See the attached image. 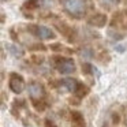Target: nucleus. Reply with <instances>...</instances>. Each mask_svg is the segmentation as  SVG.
I'll return each mask as SVG.
<instances>
[{"label":"nucleus","mask_w":127,"mask_h":127,"mask_svg":"<svg viewBox=\"0 0 127 127\" xmlns=\"http://www.w3.org/2000/svg\"><path fill=\"white\" fill-rule=\"evenodd\" d=\"M29 30H30L32 34L37 37L40 40H51V38H55V33L51 30L47 26H42V25H30L29 26Z\"/></svg>","instance_id":"f03ea898"},{"label":"nucleus","mask_w":127,"mask_h":127,"mask_svg":"<svg viewBox=\"0 0 127 127\" xmlns=\"http://www.w3.org/2000/svg\"><path fill=\"white\" fill-rule=\"evenodd\" d=\"M105 21H107V18H105L104 15H96V17L92 18L90 23L92 25H96V26H104Z\"/></svg>","instance_id":"0eeeda50"},{"label":"nucleus","mask_w":127,"mask_h":127,"mask_svg":"<svg viewBox=\"0 0 127 127\" xmlns=\"http://www.w3.org/2000/svg\"><path fill=\"white\" fill-rule=\"evenodd\" d=\"M63 7L66 12L72 18H82L86 12L85 0H63Z\"/></svg>","instance_id":"f257e3e1"},{"label":"nucleus","mask_w":127,"mask_h":127,"mask_svg":"<svg viewBox=\"0 0 127 127\" xmlns=\"http://www.w3.org/2000/svg\"><path fill=\"white\" fill-rule=\"evenodd\" d=\"M8 86L11 89V92H14L15 94H21L25 90V81L21 75L18 74H11L8 81Z\"/></svg>","instance_id":"39448f33"},{"label":"nucleus","mask_w":127,"mask_h":127,"mask_svg":"<svg viewBox=\"0 0 127 127\" xmlns=\"http://www.w3.org/2000/svg\"><path fill=\"white\" fill-rule=\"evenodd\" d=\"M28 92H29L30 98L33 100V102L40 101V100H42L45 97V89L40 82H30L28 86Z\"/></svg>","instance_id":"7ed1b4c3"},{"label":"nucleus","mask_w":127,"mask_h":127,"mask_svg":"<svg viewBox=\"0 0 127 127\" xmlns=\"http://www.w3.org/2000/svg\"><path fill=\"white\" fill-rule=\"evenodd\" d=\"M60 86L63 89H66V90H68V92H77L81 85L78 83L77 79H74V78H64V79L60 81Z\"/></svg>","instance_id":"423d86ee"},{"label":"nucleus","mask_w":127,"mask_h":127,"mask_svg":"<svg viewBox=\"0 0 127 127\" xmlns=\"http://www.w3.org/2000/svg\"><path fill=\"white\" fill-rule=\"evenodd\" d=\"M10 49H11V52H12L14 56H22V51H21L18 47H10Z\"/></svg>","instance_id":"1a4fd4ad"},{"label":"nucleus","mask_w":127,"mask_h":127,"mask_svg":"<svg viewBox=\"0 0 127 127\" xmlns=\"http://www.w3.org/2000/svg\"><path fill=\"white\" fill-rule=\"evenodd\" d=\"M37 6H38L37 0H30V1H28V3H26V7H29V8H36Z\"/></svg>","instance_id":"9d476101"},{"label":"nucleus","mask_w":127,"mask_h":127,"mask_svg":"<svg viewBox=\"0 0 127 127\" xmlns=\"http://www.w3.org/2000/svg\"><path fill=\"white\" fill-rule=\"evenodd\" d=\"M119 1L120 0H100V3L105 7H115L119 4Z\"/></svg>","instance_id":"6e6552de"},{"label":"nucleus","mask_w":127,"mask_h":127,"mask_svg":"<svg viewBox=\"0 0 127 127\" xmlns=\"http://www.w3.org/2000/svg\"><path fill=\"white\" fill-rule=\"evenodd\" d=\"M56 68L60 74H71L75 71V63L70 58H62L56 62Z\"/></svg>","instance_id":"20e7f679"}]
</instances>
